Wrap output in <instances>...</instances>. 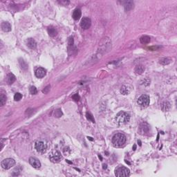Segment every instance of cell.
<instances>
[{
  "label": "cell",
  "instance_id": "5b68a950",
  "mask_svg": "<svg viewBox=\"0 0 177 177\" xmlns=\"http://www.w3.org/2000/svg\"><path fill=\"white\" fill-rule=\"evenodd\" d=\"M138 104L142 107H147L149 104V97L147 95H142L138 98Z\"/></svg>",
  "mask_w": 177,
  "mask_h": 177
},
{
  "label": "cell",
  "instance_id": "4dcf8cb0",
  "mask_svg": "<svg viewBox=\"0 0 177 177\" xmlns=\"http://www.w3.org/2000/svg\"><path fill=\"white\" fill-rule=\"evenodd\" d=\"M160 46H152V47H151L150 48V49H152V50H156V49H159Z\"/></svg>",
  "mask_w": 177,
  "mask_h": 177
},
{
  "label": "cell",
  "instance_id": "e575fe53",
  "mask_svg": "<svg viewBox=\"0 0 177 177\" xmlns=\"http://www.w3.org/2000/svg\"><path fill=\"white\" fill-rule=\"evenodd\" d=\"M88 138L89 139V140H90V141H93L92 138H91V137H88Z\"/></svg>",
  "mask_w": 177,
  "mask_h": 177
},
{
  "label": "cell",
  "instance_id": "f1b7e54d",
  "mask_svg": "<svg viewBox=\"0 0 177 177\" xmlns=\"http://www.w3.org/2000/svg\"><path fill=\"white\" fill-rule=\"evenodd\" d=\"M50 88H51V86H50V85H48V86H46V87L43 89L42 92L44 93V94H46V93H48L49 92Z\"/></svg>",
  "mask_w": 177,
  "mask_h": 177
},
{
  "label": "cell",
  "instance_id": "484cf974",
  "mask_svg": "<svg viewBox=\"0 0 177 177\" xmlns=\"http://www.w3.org/2000/svg\"><path fill=\"white\" fill-rule=\"evenodd\" d=\"M22 98V95L20 93H16L14 96V100L15 101H19Z\"/></svg>",
  "mask_w": 177,
  "mask_h": 177
},
{
  "label": "cell",
  "instance_id": "7c38bea8",
  "mask_svg": "<svg viewBox=\"0 0 177 177\" xmlns=\"http://www.w3.org/2000/svg\"><path fill=\"white\" fill-rule=\"evenodd\" d=\"M1 29L4 32H10L11 31V25L7 21H4L1 23Z\"/></svg>",
  "mask_w": 177,
  "mask_h": 177
},
{
  "label": "cell",
  "instance_id": "4fadbf2b",
  "mask_svg": "<svg viewBox=\"0 0 177 177\" xmlns=\"http://www.w3.org/2000/svg\"><path fill=\"white\" fill-rule=\"evenodd\" d=\"M26 44H27V46H28L30 49H35L36 48V46H37V43H36L35 41L33 39V38H29V39H28L27 42H26Z\"/></svg>",
  "mask_w": 177,
  "mask_h": 177
},
{
  "label": "cell",
  "instance_id": "d590c367",
  "mask_svg": "<svg viewBox=\"0 0 177 177\" xmlns=\"http://www.w3.org/2000/svg\"><path fill=\"white\" fill-rule=\"evenodd\" d=\"M67 162H68V163H70V164H71V163H71V162H69V161L68 160H67Z\"/></svg>",
  "mask_w": 177,
  "mask_h": 177
},
{
  "label": "cell",
  "instance_id": "e0dca14e",
  "mask_svg": "<svg viewBox=\"0 0 177 177\" xmlns=\"http://www.w3.org/2000/svg\"><path fill=\"white\" fill-rule=\"evenodd\" d=\"M16 80V78L14 75L13 73H9L7 75V78H6V81L8 85H12Z\"/></svg>",
  "mask_w": 177,
  "mask_h": 177
},
{
  "label": "cell",
  "instance_id": "d6a6232c",
  "mask_svg": "<svg viewBox=\"0 0 177 177\" xmlns=\"http://www.w3.org/2000/svg\"><path fill=\"white\" fill-rule=\"evenodd\" d=\"M136 145H134V147H133V149L134 150H136Z\"/></svg>",
  "mask_w": 177,
  "mask_h": 177
},
{
  "label": "cell",
  "instance_id": "f546056e",
  "mask_svg": "<svg viewBox=\"0 0 177 177\" xmlns=\"http://www.w3.org/2000/svg\"><path fill=\"white\" fill-rule=\"evenodd\" d=\"M72 98H73V99L75 100V101H78V100H80V96H78L77 93H76V94H75V95H73V96H72Z\"/></svg>",
  "mask_w": 177,
  "mask_h": 177
},
{
  "label": "cell",
  "instance_id": "8fae6325",
  "mask_svg": "<svg viewBox=\"0 0 177 177\" xmlns=\"http://www.w3.org/2000/svg\"><path fill=\"white\" fill-rule=\"evenodd\" d=\"M149 126L146 123H142L141 124L140 128H139V131L141 133V134H145L149 132Z\"/></svg>",
  "mask_w": 177,
  "mask_h": 177
},
{
  "label": "cell",
  "instance_id": "52a82bcc",
  "mask_svg": "<svg viewBox=\"0 0 177 177\" xmlns=\"http://www.w3.org/2000/svg\"><path fill=\"white\" fill-rule=\"evenodd\" d=\"M35 147L38 152L44 153L46 152L47 146L45 144V142H44L43 141H37L35 145Z\"/></svg>",
  "mask_w": 177,
  "mask_h": 177
},
{
  "label": "cell",
  "instance_id": "8992f818",
  "mask_svg": "<svg viewBox=\"0 0 177 177\" xmlns=\"http://www.w3.org/2000/svg\"><path fill=\"white\" fill-rule=\"evenodd\" d=\"M50 160L53 163H58L62 159V155L58 151H54L49 156Z\"/></svg>",
  "mask_w": 177,
  "mask_h": 177
},
{
  "label": "cell",
  "instance_id": "9a60e30c",
  "mask_svg": "<svg viewBox=\"0 0 177 177\" xmlns=\"http://www.w3.org/2000/svg\"><path fill=\"white\" fill-rule=\"evenodd\" d=\"M81 15L82 13L80 9L76 8V9L73 11V18L75 20H78V19L80 18V17H81Z\"/></svg>",
  "mask_w": 177,
  "mask_h": 177
},
{
  "label": "cell",
  "instance_id": "d4e9b609",
  "mask_svg": "<svg viewBox=\"0 0 177 177\" xmlns=\"http://www.w3.org/2000/svg\"><path fill=\"white\" fill-rule=\"evenodd\" d=\"M54 116L55 117H56V118H60L62 116V110L60 109H57L55 111V112H54Z\"/></svg>",
  "mask_w": 177,
  "mask_h": 177
},
{
  "label": "cell",
  "instance_id": "1f68e13d",
  "mask_svg": "<svg viewBox=\"0 0 177 177\" xmlns=\"http://www.w3.org/2000/svg\"><path fill=\"white\" fill-rule=\"evenodd\" d=\"M106 168H107L106 165V164H104V165H103V169H104V170H105V169H106Z\"/></svg>",
  "mask_w": 177,
  "mask_h": 177
},
{
  "label": "cell",
  "instance_id": "836d02e7",
  "mask_svg": "<svg viewBox=\"0 0 177 177\" xmlns=\"http://www.w3.org/2000/svg\"><path fill=\"white\" fill-rule=\"evenodd\" d=\"M138 143H139L140 146H141V141H138Z\"/></svg>",
  "mask_w": 177,
  "mask_h": 177
},
{
  "label": "cell",
  "instance_id": "83f0119b",
  "mask_svg": "<svg viewBox=\"0 0 177 177\" xmlns=\"http://www.w3.org/2000/svg\"><path fill=\"white\" fill-rule=\"evenodd\" d=\"M30 93L31 94H33V95H35V94H36L37 93V90L35 87H31L30 88Z\"/></svg>",
  "mask_w": 177,
  "mask_h": 177
},
{
  "label": "cell",
  "instance_id": "603a6c76",
  "mask_svg": "<svg viewBox=\"0 0 177 177\" xmlns=\"http://www.w3.org/2000/svg\"><path fill=\"white\" fill-rule=\"evenodd\" d=\"M170 109V104L167 102H165L162 105V109L164 111H169Z\"/></svg>",
  "mask_w": 177,
  "mask_h": 177
},
{
  "label": "cell",
  "instance_id": "ffe728a7",
  "mask_svg": "<svg viewBox=\"0 0 177 177\" xmlns=\"http://www.w3.org/2000/svg\"><path fill=\"white\" fill-rule=\"evenodd\" d=\"M140 41L142 44H148L150 42V37L149 36L147 35H144L142 36L140 38Z\"/></svg>",
  "mask_w": 177,
  "mask_h": 177
},
{
  "label": "cell",
  "instance_id": "7402d4cb",
  "mask_svg": "<svg viewBox=\"0 0 177 177\" xmlns=\"http://www.w3.org/2000/svg\"><path fill=\"white\" fill-rule=\"evenodd\" d=\"M6 103V96L3 93H1L0 95V105L3 106Z\"/></svg>",
  "mask_w": 177,
  "mask_h": 177
},
{
  "label": "cell",
  "instance_id": "7a4b0ae2",
  "mask_svg": "<svg viewBox=\"0 0 177 177\" xmlns=\"http://www.w3.org/2000/svg\"><path fill=\"white\" fill-rule=\"evenodd\" d=\"M126 142V136L123 134L118 133L115 134L112 138V144L116 147H120Z\"/></svg>",
  "mask_w": 177,
  "mask_h": 177
},
{
  "label": "cell",
  "instance_id": "44dd1931",
  "mask_svg": "<svg viewBox=\"0 0 177 177\" xmlns=\"http://www.w3.org/2000/svg\"><path fill=\"white\" fill-rule=\"evenodd\" d=\"M121 93L123 95H128L129 93V90L126 86H123L121 88Z\"/></svg>",
  "mask_w": 177,
  "mask_h": 177
},
{
  "label": "cell",
  "instance_id": "277c9868",
  "mask_svg": "<svg viewBox=\"0 0 177 177\" xmlns=\"http://www.w3.org/2000/svg\"><path fill=\"white\" fill-rule=\"evenodd\" d=\"M15 165V161L13 159H6L4 160H2L1 163V166L5 170L11 169V167L14 166Z\"/></svg>",
  "mask_w": 177,
  "mask_h": 177
},
{
  "label": "cell",
  "instance_id": "cb8c5ba5",
  "mask_svg": "<svg viewBox=\"0 0 177 177\" xmlns=\"http://www.w3.org/2000/svg\"><path fill=\"white\" fill-rule=\"evenodd\" d=\"M19 65H20V67H21V68L23 70H26L27 68H28L27 64L22 59H19Z\"/></svg>",
  "mask_w": 177,
  "mask_h": 177
},
{
  "label": "cell",
  "instance_id": "2e32d148",
  "mask_svg": "<svg viewBox=\"0 0 177 177\" xmlns=\"http://www.w3.org/2000/svg\"><path fill=\"white\" fill-rule=\"evenodd\" d=\"M145 67H143L142 65H138L135 68L134 71L135 73H136V74L141 75L145 71Z\"/></svg>",
  "mask_w": 177,
  "mask_h": 177
},
{
  "label": "cell",
  "instance_id": "4316f807",
  "mask_svg": "<svg viewBox=\"0 0 177 177\" xmlns=\"http://www.w3.org/2000/svg\"><path fill=\"white\" fill-rule=\"evenodd\" d=\"M86 116H87V118L89 120V121H91L92 123H95V120H94V118H93V116L91 114V113H86Z\"/></svg>",
  "mask_w": 177,
  "mask_h": 177
},
{
  "label": "cell",
  "instance_id": "d6986e66",
  "mask_svg": "<svg viewBox=\"0 0 177 177\" xmlns=\"http://www.w3.org/2000/svg\"><path fill=\"white\" fill-rule=\"evenodd\" d=\"M172 60L170 58V57H165V58H162L160 60V64H163V65H167V64H170L172 62Z\"/></svg>",
  "mask_w": 177,
  "mask_h": 177
},
{
  "label": "cell",
  "instance_id": "9c48e42d",
  "mask_svg": "<svg viewBox=\"0 0 177 177\" xmlns=\"http://www.w3.org/2000/svg\"><path fill=\"white\" fill-rule=\"evenodd\" d=\"M29 163L34 168H36V169H39V167H41L40 161L37 159L34 158V157H31L29 159Z\"/></svg>",
  "mask_w": 177,
  "mask_h": 177
},
{
  "label": "cell",
  "instance_id": "6da1fadb",
  "mask_svg": "<svg viewBox=\"0 0 177 177\" xmlns=\"http://www.w3.org/2000/svg\"><path fill=\"white\" fill-rule=\"evenodd\" d=\"M130 119V115L127 112L121 111L118 113L116 117V121L119 125H124L127 123Z\"/></svg>",
  "mask_w": 177,
  "mask_h": 177
},
{
  "label": "cell",
  "instance_id": "5bb4252c",
  "mask_svg": "<svg viewBox=\"0 0 177 177\" xmlns=\"http://www.w3.org/2000/svg\"><path fill=\"white\" fill-rule=\"evenodd\" d=\"M134 2L131 1H126L124 4V8L125 11H131V9L134 8Z\"/></svg>",
  "mask_w": 177,
  "mask_h": 177
},
{
  "label": "cell",
  "instance_id": "ac0fdd59",
  "mask_svg": "<svg viewBox=\"0 0 177 177\" xmlns=\"http://www.w3.org/2000/svg\"><path fill=\"white\" fill-rule=\"evenodd\" d=\"M48 33L51 37H55L57 35V31L55 28L53 27V26H49L48 28Z\"/></svg>",
  "mask_w": 177,
  "mask_h": 177
},
{
  "label": "cell",
  "instance_id": "3957f363",
  "mask_svg": "<svg viewBox=\"0 0 177 177\" xmlns=\"http://www.w3.org/2000/svg\"><path fill=\"white\" fill-rule=\"evenodd\" d=\"M129 170L125 167L121 166L118 167L116 170H115V174L116 177H126L129 175Z\"/></svg>",
  "mask_w": 177,
  "mask_h": 177
},
{
  "label": "cell",
  "instance_id": "30bf717a",
  "mask_svg": "<svg viewBox=\"0 0 177 177\" xmlns=\"http://www.w3.org/2000/svg\"><path fill=\"white\" fill-rule=\"evenodd\" d=\"M46 71L44 68L39 67L35 71V75L37 78H42L46 75Z\"/></svg>",
  "mask_w": 177,
  "mask_h": 177
},
{
  "label": "cell",
  "instance_id": "ba28073f",
  "mask_svg": "<svg viewBox=\"0 0 177 177\" xmlns=\"http://www.w3.org/2000/svg\"><path fill=\"white\" fill-rule=\"evenodd\" d=\"M91 24V19L88 18H82L80 22V26L83 29H88Z\"/></svg>",
  "mask_w": 177,
  "mask_h": 177
}]
</instances>
